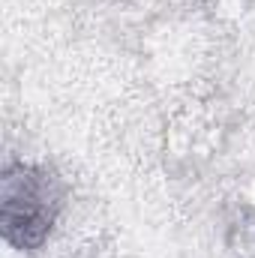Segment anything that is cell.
I'll use <instances>...</instances> for the list:
<instances>
[{
  "mask_svg": "<svg viewBox=\"0 0 255 258\" xmlns=\"http://www.w3.org/2000/svg\"><path fill=\"white\" fill-rule=\"evenodd\" d=\"M60 183L36 165H9L0 183V225L15 249H36L54 228L60 213Z\"/></svg>",
  "mask_w": 255,
  "mask_h": 258,
  "instance_id": "1",
  "label": "cell"
}]
</instances>
